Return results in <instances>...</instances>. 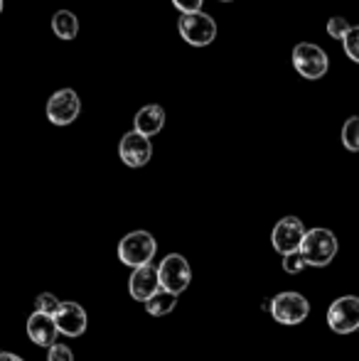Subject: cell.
I'll return each instance as SVG.
<instances>
[{"mask_svg": "<svg viewBox=\"0 0 359 361\" xmlns=\"http://www.w3.org/2000/svg\"><path fill=\"white\" fill-rule=\"evenodd\" d=\"M300 256L305 261V266L312 268H325L332 263V258L337 256V238L330 228H310L305 231L300 243Z\"/></svg>", "mask_w": 359, "mask_h": 361, "instance_id": "6da1fadb", "label": "cell"}, {"mask_svg": "<svg viewBox=\"0 0 359 361\" xmlns=\"http://www.w3.org/2000/svg\"><path fill=\"white\" fill-rule=\"evenodd\" d=\"M155 251H158V243H155L153 233L130 231V233H126L118 243V261L130 268L150 266Z\"/></svg>", "mask_w": 359, "mask_h": 361, "instance_id": "7a4b0ae2", "label": "cell"}, {"mask_svg": "<svg viewBox=\"0 0 359 361\" xmlns=\"http://www.w3.org/2000/svg\"><path fill=\"white\" fill-rule=\"evenodd\" d=\"M178 30H180L182 39H185L187 44H192V47H207V44H212L217 37L214 18L207 15V13H202V10L180 15Z\"/></svg>", "mask_w": 359, "mask_h": 361, "instance_id": "3957f363", "label": "cell"}, {"mask_svg": "<svg viewBox=\"0 0 359 361\" xmlns=\"http://www.w3.org/2000/svg\"><path fill=\"white\" fill-rule=\"evenodd\" d=\"M293 67L303 79H322L330 69V59L322 47L312 42H300L293 47Z\"/></svg>", "mask_w": 359, "mask_h": 361, "instance_id": "277c9868", "label": "cell"}, {"mask_svg": "<svg viewBox=\"0 0 359 361\" xmlns=\"http://www.w3.org/2000/svg\"><path fill=\"white\" fill-rule=\"evenodd\" d=\"M155 271H158L160 290H168V293H173V295H180L182 290L190 288V281H192L190 263H187V258L180 256V253L165 256L163 263H160Z\"/></svg>", "mask_w": 359, "mask_h": 361, "instance_id": "5b68a950", "label": "cell"}, {"mask_svg": "<svg viewBox=\"0 0 359 361\" xmlns=\"http://www.w3.org/2000/svg\"><path fill=\"white\" fill-rule=\"evenodd\" d=\"M269 312L278 324L293 327V324H300L308 319V314H310V302H308L300 293H281V295H276V298H271Z\"/></svg>", "mask_w": 359, "mask_h": 361, "instance_id": "8992f818", "label": "cell"}, {"mask_svg": "<svg viewBox=\"0 0 359 361\" xmlns=\"http://www.w3.org/2000/svg\"><path fill=\"white\" fill-rule=\"evenodd\" d=\"M82 111V101L74 89H59L49 96L47 101V118L54 126H69L79 118Z\"/></svg>", "mask_w": 359, "mask_h": 361, "instance_id": "52a82bcc", "label": "cell"}, {"mask_svg": "<svg viewBox=\"0 0 359 361\" xmlns=\"http://www.w3.org/2000/svg\"><path fill=\"white\" fill-rule=\"evenodd\" d=\"M327 324L337 334H352L359 327V298L345 295L337 298L327 310Z\"/></svg>", "mask_w": 359, "mask_h": 361, "instance_id": "ba28073f", "label": "cell"}, {"mask_svg": "<svg viewBox=\"0 0 359 361\" xmlns=\"http://www.w3.org/2000/svg\"><path fill=\"white\" fill-rule=\"evenodd\" d=\"M303 236H305V224L298 216H286L273 226L271 243L281 256H288V253L300 251Z\"/></svg>", "mask_w": 359, "mask_h": 361, "instance_id": "9c48e42d", "label": "cell"}, {"mask_svg": "<svg viewBox=\"0 0 359 361\" xmlns=\"http://www.w3.org/2000/svg\"><path fill=\"white\" fill-rule=\"evenodd\" d=\"M118 157L123 160V165H128V167H143V165H148L150 157H153V143H150V138H143L140 133L130 130V133H126L123 138H121Z\"/></svg>", "mask_w": 359, "mask_h": 361, "instance_id": "30bf717a", "label": "cell"}, {"mask_svg": "<svg viewBox=\"0 0 359 361\" xmlns=\"http://www.w3.org/2000/svg\"><path fill=\"white\" fill-rule=\"evenodd\" d=\"M54 327H57V334H64V337H82L87 332V310L79 302H62L59 312L54 314Z\"/></svg>", "mask_w": 359, "mask_h": 361, "instance_id": "8fae6325", "label": "cell"}, {"mask_svg": "<svg viewBox=\"0 0 359 361\" xmlns=\"http://www.w3.org/2000/svg\"><path fill=\"white\" fill-rule=\"evenodd\" d=\"M128 290H130V298L138 300V302H145L150 295H155L160 290L158 286V271L153 266H140L133 268L128 278Z\"/></svg>", "mask_w": 359, "mask_h": 361, "instance_id": "7c38bea8", "label": "cell"}, {"mask_svg": "<svg viewBox=\"0 0 359 361\" xmlns=\"http://www.w3.org/2000/svg\"><path fill=\"white\" fill-rule=\"evenodd\" d=\"M165 126V109L158 104H148L135 114V121H133V130L140 133L143 138H153L163 130Z\"/></svg>", "mask_w": 359, "mask_h": 361, "instance_id": "4fadbf2b", "label": "cell"}, {"mask_svg": "<svg viewBox=\"0 0 359 361\" xmlns=\"http://www.w3.org/2000/svg\"><path fill=\"white\" fill-rule=\"evenodd\" d=\"M28 337L32 339L37 347H52L57 344V327H54V319L47 314L32 312L28 319Z\"/></svg>", "mask_w": 359, "mask_h": 361, "instance_id": "5bb4252c", "label": "cell"}, {"mask_svg": "<svg viewBox=\"0 0 359 361\" xmlns=\"http://www.w3.org/2000/svg\"><path fill=\"white\" fill-rule=\"evenodd\" d=\"M52 30L59 39H74L79 35V20L72 10H57L52 18Z\"/></svg>", "mask_w": 359, "mask_h": 361, "instance_id": "9a60e30c", "label": "cell"}, {"mask_svg": "<svg viewBox=\"0 0 359 361\" xmlns=\"http://www.w3.org/2000/svg\"><path fill=\"white\" fill-rule=\"evenodd\" d=\"M175 305H178V295L168 293V290H158V293L145 300V310H148V314H153V317L170 314L175 310Z\"/></svg>", "mask_w": 359, "mask_h": 361, "instance_id": "2e32d148", "label": "cell"}, {"mask_svg": "<svg viewBox=\"0 0 359 361\" xmlns=\"http://www.w3.org/2000/svg\"><path fill=\"white\" fill-rule=\"evenodd\" d=\"M342 145H345L350 152L359 150V118H357V116L347 118L345 128H342Z\"/></svg>", "mask_w": 359, "mask_h": 361, "instance_id": "e0dca14e", "label": "cell"}, {"mask_svg": "<svg viewBox=\"0 0 359 361\" xmlns=\"http://www.w3.org/2000/svg\"><path fill=\"white\" fill-rule=\"evenodd\" d=\"M35 305H37V310H35V312L47 314V317H54V314L59 312V307H62V300H59L57 295H52V293H42V295H37Z\"/></svg>", "mask_w": 359, "mask_h": 361, "instance_id": "ac0fdd59", "label": "cell"}, {"mask_svg": "<svg viewBox=\"0 0 359 361\" xmlns=\"http://www.w3.org/2000/svg\"><path fill=\"white\" fill-rule=\"evenodd\" d=\"M342 47H345V54L352 62H359V27L352 25L350 32L342 37Z\"/></svg>", "mask_w": 359, "mask_h": 361, "instance_id": "d6986e66", "label": "cell"}, {"mask_svg": "<svg viewBox=\"0 0 359 361\" xmlns=\"http://www.w3.org/2000/svg\"><path fill=\"white\" fill-rule=\"evenodd\" d=\"M352 25L347 23L342 15H335V18H330V23H327V35H330L332 39H342L347 32H350Z\"/></svg>", "mask_w": 359, "mask_h": 361, "instance_id": "ffe728a7", "label": "cell"}, {"mask_svg": "<svg viewBox=\"0 0 359 361\" xmlns=\"http://www.w3.org/2000/svg\"><path fill=\"white\" fill-rule=\"evenodd\" d=\"M305 261H303V256H300V251H296V253H288V256H283V271L286 273H291V276H298V273H303L305 271Z\"/></svg>", "mask_w": 359, "mask_h": 361, "instance_id": "44dd1931", "label": "cell"}, {"mask_svg": "<svg viewBox=\"0 0 359 361\" xmlns=\"http://www.w3.org/2000/svg\"><path fill=\"white\" fill-rule=\"evenodd\" d=\"M47 361H74V352L67 344H52L47 354Z\"/></svg>", "mask_w": 359, "mask_h": 361, "instance_id": "7402d4cb", "label": "cell"}, {"mask_svg": "<svg viewBox=\"0 0 359 361\" xmlns=\"http://www.w3.org/2000/svg\"><path fill=\"white\" fill-rule=\"evenodd\" d=\"M202 3H205V0H173V5L180 10L182 15H185V13H197V10H202Z\"/></svg>", "mask_w": 359, "mask_h": 361, "instance_id": "603a6c76", "label": "cell"}, {"mask_svg": "<svg viewBox=\"0 0 359 361\" xmlns=\"http://www.w3.org/2000/svg\"><path fill=\"white\" fill-rule=\"evenodd\" d=\"M0 361H25V359H20L18 354H13V352H0Z\"/></svg>", "mask_w": 359, "mask_h": 361, "instance_id": "cb8c5ba5", "label": "cell"}, {"mask_svg": "<svg viewBox=\"0 0 359 361\" xmlns=\"http://www.w3.org/2000/svg\"><path fill=\"white\" fill-rule=\"evenodd\" d=\"M3 8H5V0H0V13H3Z\"/></svg>", "mask_w": 359, "mask_h": 361, "instance_id": "d4e9b609", "label": "cell"}, {"mask_svg": "<svg viewBox=\"0 0 359 361\" xmlns=\"http://www.w3.org/2000/svg\"><path fill=\"white\" fill-rule=\"evenodd\" d=\"M219 3H231V0H219Z\"/></svg>", "mask_w": 359, "mask_h": 361, "instance_id": "484cf974", "label": "cell"}]
</instances>
